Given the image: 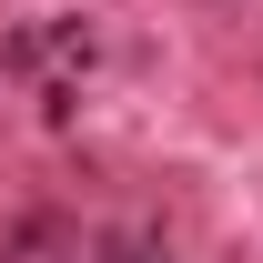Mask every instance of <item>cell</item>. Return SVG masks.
<instances>
[{
	"label": "cell",
	"instance_id": "1",
	"mask_svg": "<svg viewBox=\"0 0 263 263\" xmlns=\"http://www.w3.org/2000/svg\"><path fill=\"white\" fill-rule=\"evenodd\" d=\"M101 253H111V263H172L162 243H152V233H111V243H101Z\"/></svg>",
	"mask_w": 263,
	"mask_h": 263
}]
</instances>
